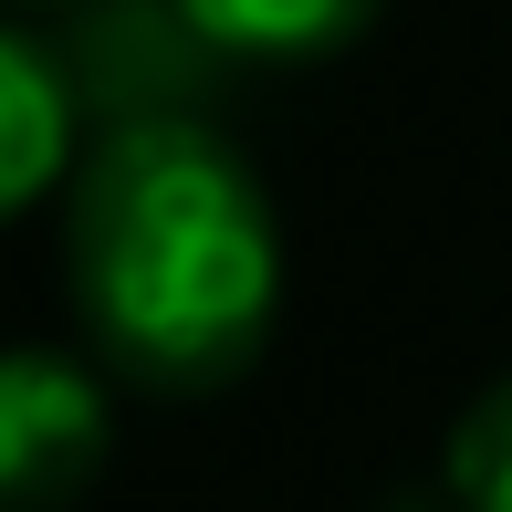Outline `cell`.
<instances>
[{
	"label": "cell",
	"instance_id": "cell-1",
	"mask_svg": "<svg viewBox=\"0 0 512 512\" xmlns=\"http://www.w3.org/2000/svg\"><path fill=\"white\" fill-rule=\"evenodd\" d=\"M74 314L126 377L220 387L262 356L283 304L272 199L199 115H126L74 168L63 209Z\"/></svg>",
	"mask_w": 512,
	"mask_h": 512
},
{
	"label": "cell",
	"instance_id": "cell-2",
	"mask_svg": "<svg viewBox=\"0 0 512 512\" xmlns=\"http://www.w3.org/2000/svg\"><path fill=\"white\" fill-rule=\"evenodd\" d=\"M115 450L105 377L63 345H0V512H63Z\"/></svg>",
	"mask_w": 512,
	"mask_h": 512
},
{
	"label": "cell",
	"instance_id": "cell-3",
	"mask_svg": "<svg viewBox=\"0 0 512 512\" xmlns=\"http://www.w3.org/2000/svg\"><path fill=\"white\" fill-rule=\"evenodd\" d=\"M74 115H84V84L63 74V53H42L32 32L0 21V220H21L32 199L74 178Z\"/></svg>",
	"mask_w": 512,
	"mask_h": 512
},
{
	"label": "cell",
	"instance_id": "cell-4",
	"mask_svg": "<svg viewBox=\"0 0 512 512\" xmlns=\"http://www.w3.org/2000/svg\"><path fill=\"white\" fill-rule=\"evenodd\" d=\"M189 32L230 63H293V53H335L377 21V0H178Z\"/></svg>",
	"mask_w": 512,
	"mask_h": 512
},
{
	"label": "cell",
	"instance_id": "cell-5",
	"mask_svg": "<svg viewBox=\"0 0 512 512\" xmlns=\"http://www.w3.org/2000/svg\"><path fill=\"white\" fill-rule=\"evenodd\" d=\"M450 502L460 512H512V377L460 408V429H450Z\"/></svg>",
	"mask_w": 512,
	"mask_h": 512
}]
</instances>
